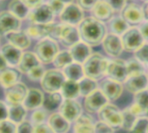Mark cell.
Segmentation results:
<instances>
[{
	"instance_id": "obj_14",
	"label": "cell",
	"mask_w": 148,
	"mask_h": 133,
	"mask_svg": "<svg viewBox=\"0 0 148 133\" xmlns=\"http://www.w3.org/2000/svg\"><path fill=\"white\" fill-rule=\"evenodd\" d=\"M108 100L100 90V88L95 90L88 95L85 97L84 106L88 113H98L106 104H108Z\"/></svg>"
},
{
	"instance_id": "obj_32",
	"label": "cell",
	"mask_w": 148,
	"mask_h": 133,
	"mask_svg": "<svg viewBox=\"0 0 148 133\" xmlns=\"http://www.w3.org/2000/svg\"><path fill=\"white\" fill-rule=\"evenodd\" d=\"M27 116V109L23 104L9 105V117L8 119L13 123L19 125L25 120Z\"/></svg>"
},
{
	"instance_id": "obj_40",
	"label": "cell",
	"mask_w": 148,
	"mask_h": 133,
	"mask_svg": "<svg viewBox=\"0 0 148 133\" xmlns=\"http://www.w3.org/2000/svg\"><path fill=\"white\" fill-rule=\"evenodd\" d=\"M31 123L36 125L42 124L48 119V112L44 109H36L31 114Z\"/></svg>"
},
{
	"instance_id": "obj_19",
	"label": "cell",
	"mask_w": 148,
	"mask_h": 133,
	"mask_svg": "<svg viewBox=\"0 0 148 133\" xmlns=\"http://www.w3.org/2000/svg\"><path fill=\"white\" fill-rule=\"evenodd\" d=\"M55 23H31L25 30L28 35L36 40L50 37Z\"/></svg>"
},
{
	"instance_id": "obj_3",
	"label": "cell",
	"mask_w": 148,
	"mask_h": 133,
	"mask_svg": "<svg viewBox=\"0 0 148 133\" xmlns=\"http://www.w3.org/2000/svg\"><path fill=\"white\" fill-rule=\"evenodd\" d=\"M59 51L58 43L56 40L50 37L39 40L35 46V54L41 63L43 64H49L53 62Z\"/></svg>"
},
{
	"instance_id": "obj_60",
	"label": "cell",
	"mask_w": 148,
	"mask_h": 133,
	"mask_svg": "<svg viewBox=\"0 0 148 133\" xmlns=\"http://www.w3.org/2000/svg\"><path fill=\"white\" fill-rule=\"evenodd\" d=\"M143 1H145V2H147L148 0H143Z\"/></svg>"
},
{
	"instance_id": "obj_61",
	"label": "cell",
	"mask_w": 148,
	"mask_h": 133,
	"mask_svg": "<svg viewBox=\"0 0 148 133\" xmlns=\"http://www.w3.org/2000/svg\"><path fill=\"white\" fill-rule=\"evenodd\" d=\"M147 91H148V85H147Z\"/></svg>"
},
{
	"instance_id": "obj_17",
	"label": "cell",
	"mask_w": 148,
	"mask_h": 133,
	"mask_svg": "<svg viewBox=\"0 0 148 133\" xmlns=\"http://www.w3.org/2000/svg\"><path fill=\"white\" fill-rule=\"evenodd\" d=\"M58 41L62 43V45L69 48L80 42L81 37L78 26L62 23Z\"/></svg>"
},
{
	"instance_id": "obj_46",
	"label": "cell",
	"mask_w": 148,
	"mask_h": 133,
	"mask_svg": "<svg viewBox=\"0 0 148 133\" xmlns=\"http://www.w3.org/2000/svg\"><path fill=\"white\" fill-rule=\"evenodd\" d=\"M114 130L105 122L99 121L95 124V133H114Z\"/></svg>"
},
{
	"instance_id": "obj_50",
	"label": "cell",
	"mask_w": 148,
	"mask_h": 133,
	"mask_svg": "<svg viewBox=\"0 0 148 133\" xmlns=\"http://www.w3.org/2000/svg\"><path fill=\"white\" fill-rule=\"evenodd\" d=\"M99 0H76V3L83 10H91Z\"/></svg>"
},
{
	"instance_id": "obj_2",
	"label": "cell",
	"mask_w": 148,
	"mask_h": 133,
	"mask_svg": "<svg viewBox=\"0 0 148 133\" xmlns=\"http://www.w3.org/2000/svg\"><path fill=\"white\" fill-rule=\"evenodd\" d=\"M109 60L100 53H92V55L82 64L85 76L98 80L102 79L106 74Z\"/></svg>"
},
{
	"instance_id": "obj_28",
	"label": "cell",
	"mask_w": 148,
	"mask_h": 133,
	"mask_svg": "<svg viewBox=\"0 0 148 133\" xmlns=\"http://www.w3.org/2000/svg\"><path fill=\"white\" fill-rule=\"evenodd\" d=\"M74 133H95L94 119L89 114H81L75 121Z\"/></svg>"
},
{
	"instance_id": "obj_6",
	"label": "cell",
	"mask_w": 148,
	"mask_h": 133,
	"mask_svg": "<svg viewBox=\"0 0 148 133\" xmlns=\"http://www.w3.org/2000/svg\"><path fill=\"white\" fill-rule=\"evenodd\" d=\"M121 37L124 50L130 53H134L146 42L137 26H131Z\"/></svg>"
},
{
	"instance_id": "obj_31",
	"label": "cell",
	"mask_w": 148,
	"mask_h": 133,
	"mask_svg": "<svg viewBox=\"0 0 148 133\" xmlns=\"http://www.w3.org/2000/svg\"><path fill=\"white\" fill-rule=\"evenodd\" d=\"M60 93H62L63 99L75 100L76 98L79 97V95H81L79 82L66 79L60 90Z\"/></svg>"
},
{
	"instance_id": "obj_30",
	"label": "cell",
	"mask_w": 148,
	"mask_h": 133,
	"mask_svg": "<svg viewBox=\"0 0 148 133\" xmlns=\"http://www.w3.org/2000/svg\"><path fill=\"white\" fill-rule=\"evenodd\" d=\"M62 73L67 80H71L75 81H80L84 76L83 66L81 63L73 61L62 69Z\"/></svg>"
},
{
	"instance_id": "obj_27",
	"label": "cell",
	"mask_w": 148,
	"mask_h": 133,
	"mask_svg": "<svg viewBox=\"0 0 148 133\" xmlns=\"http://www.w3.org/2000/svg\"><path fill=\"white\" fill-rule=\"evenodd\" d=\"M41 64V61L37 58L35 53L32 52H23L20 59V61L17 65V69L23 73L27 74L30 69Z\"/></svg>"
},
{
	"instance_id": "obj_24",
	"label": "cell",
	"mask_w": 148,
	"mask_h": 133,
	"mask_svg": "<svg viewBox=\"0 0 148 133\" xmlns=\"http://www.w3.org/2000/svg\"><path fill=\"white\" fill-rule=\"evenodd\" d=\"M21 72L13 67H7L0 71V86L4 89L19 82Z\"/></svg>"
},
{
	"instance_id": "obj_4",
	"label": "cell",
	"mask_w": 148,
	"mask_h": 133,
	"mask_svg": "<svg viewBox=\"0 0 148 133\" xmlns=\"http://www.w3.org/2000/svg\"><path fill=\"white\" fill-rule=\"evenodd\" d=\"M65 75L60 69H49L45 71L43 77L41 80V86L42 89L49 93L60 92L64 81Z\"/></svg>"
},
{
	"instance_id": "obj_53",
	"label": "cell",
	"mask_w": 148,
	"mask_h": 133,
	"mask_svg": "<svg viewBox=\"0 0 148 133\" xmlns=\"http://www.w3.org/2000/svg\"><path fill=\"white\" fill-rule=\"evenodd\" d=\"M138 28L146 42H148V20H144L141 23L138 25Z\"/></svg>"
},
{
	"instance_id": "obj_57",
	"label": "cell",
	"mask_w": 148,
	"mask_h": 133,
	"mask_svg": "<svg viewBox=\"0 0 148 133\" xmlns=\"http://www.w3.org/2000/svg\"><path fill=\"white\" fill-rule=\"evenodd\" d=\"M60 1H62V3H64L65 4H69V3H73L74 2V0H60Z\"/></svg>"
},
{
	"instance_id": "obj_45",
	"label": "cell",
	"mask_w": 148,
	"mask_h": 133,
	"mask_svg": "<svg viewBox=\"0 0 148 133\" xmlns=\"http://www.w3.org/2000/svg\"><path fill=\"white\" fill-rule=\"evenodd\" d=\"M48 4L50 6L55 16H59L66 6V4L60 0H49L48 2Z\"/></svg>"
},
{
	"instance_id": "obj_59",
	"label": "cell",
	"mask_w": 148,
	"mask_h": 133,
	"mask_svg": "<svg viewBox=\"0 0 148 133\" xmlns=\"http://www.w3.org/2000/svg\"><path fill=\"white\" fill-rule=\"evenodd\" d=\"M147 133H148V125H147Z\"/></svg>"
},
{
	"instance_id": "obj_56",
	"label": "cell",
	"mask_w": 148,
	"mask_h": 133,
	"mask_svg": "<svg viewBox=\"0 0 148 133\" xmlns=\"http://www.w3.org/2000/svg\"><path fill=\"white\" fill-rule=\"evenodd\" d=\"M142 8H143V11H144L145 20H148V1L147 2H145V3L142 6Z\"/></svg>"
},
{
	"instance_id": "obj_15",
	"label": "cell",
	"mask_w": 148,
	"mask_h": 133,
	"mask_svg": "<svg viewBox=\"0 0 148 133\" xmlns=\"http://www.w3.org/2000/svg\"><path fill=\"white\" fill-rule=\"evenodd\" d=\"M81 104L72 99H64L59 106V113L69 122H75L82 114Z\"/></svg>"
},
{
	"instance_id": "obj_7",
	"label": "cell",
	"mask_w": 148,
	"mask_h": 133,
	"mask_svg": "<svg viewBox=\"0 0 148 133\" xmlns=\"http://www.w3.org/2000/svg\"><path fill=\"white\" fill-rule=\"evenodd\" d=\"M59 17L62 23L78 26L85 17L84 10L77 3H70L66 4Z\"/></svg>"
},
{
	"instance_id": "obj_36",
	"label": "cell",
	"mask_w": 148,
	"mask_h": 133,
	"mask_svg": "<svg viewBox=\"0 0 148 133\" xmlns=\"http://www.w3.org/2000/svg\"><path fill=\"white\" fill-rule=\"evenodd\" d=\"M126 64L128 76L146 72V66L141 61H140L135 56L131 57L127 61H126Z\"/></svg>"
},
{
	"instance_id": "obj_48",
	"label": "cell",
	"mask_w": 148,
	"mask_h": 133,
	"mask_svg": "<svg viewBox=\"0 0 148 133\" xmlns=\"http://www.w3.org/2000/svg\"><path fill=\"white\" fill-rule=\"evenodd\" d=\"M129 109L137 118H143V117L147 118L148 117V112L144 110L143 108H141L139 105H137L134 102L129 106Z\"/></svg>"
},
{
	"instance_id": "obj_52",
	"label": "cell",
	"mask_w": 148,
	"mask_h": 133,
	"mask_svg": "<svg viewBox=\"0 0 148 133\" xmlns=\"http://www.w3.org/2000/svg\"><path fill=\"white\" fill-rule=\"evenodd\" d=\"M9 117V106L3 101L0 100V121L8 119Z\"/></svg>"
},
{
	"instance_id": "obj_10",
	"label": "cell",
	"mask_w": 148,
	"mask_h": 133,
	"mask_svg": "<svg viewBox=\"0 0 148 133\" xmlns=\"http://www.w3.org/2000/svg\"><path fill=\"white\" fill-rule=\"evenodd\" d=\"M101 45L104 52L112 58H118L124 51L121 37L110 32H108Z\"/></svg>"
},
{
	"instance_id": "obj_54",
	"label": "cell",
	"mask_w": 148,
	"mask_h": 133,
	"mask_svg": "<svg viewBox=\"0 0 148 133\" xmlns=\"http://www.w3.org/2000/svg\"><path fill=\"white\" fill-rule=\"evenodd\" d=\"M29 9H33L42 3L43 0H22Z\"/></svg>"
},
{
	"instance_id": "obj_26",
	"label": "cell",
	"mask_w": 148,
	"mask_h": 133,
	"mask_svg": "<svg viewBox=\"0 0 148 133\" xmlns=\"http://www.w3.org/2000/svg\"><path fill=\"white\" fill-rule=\"evenodd\" d=\"M48 125L55 133H67L69 130L70 124L60 113H52L48 119Z\"/></svg>"
},
{
	"instance_id": "obj_49",
	"label": "cell",
	"mask_w": 148,
	"mask_h": 133,
	"mask_svg": "<svg viewBox=\"0 0 148 133\" xmlns=\"http://www.w3.org/2000/svg\"><path fill=\"white\" fill-rule=\"evenodd\" d=\"M106 1L115 12H121L127 4V0H104Z\"/></svg>"
},
{
	"instance_id": "obj_11",
	"label": "cell",
	"mask_w": 148,
	"mask_h": 133,
	"mask_svg": "<svg viewBox=\"0 0 148 133\" xmlns=\"http://www.w3.org/2000/svg\"><path fill=\"white\" fill-rule=\"evenodd\" d=\"M55 14L48 3H42L29 11L28 19L32 23H52Z\"/></svg>"
},
{
	"instance_id": "obj_47",
	"label": "cell",
	"mask_w": 148,
	"mask_h": 133,
	"mask_svg": "<svg viewBox=\"0 0 148 133\" xmlns=\"http://www.w3.org/2000/svg\"><path fill=\"white\" fill-rule=\"evenodd\" d=\"M34 125L31 122L24 120L17 125L16 133H33Z\"/></svg>"
},
{
	"instance_id": "obj_51",
	"label": "cell",
	"mask_w": 148,
	"mask_h": 133,
	"mask_svg": "<svg viewBox=\"0 0 148 133\" xmlns=\"http://www.w3.org/2000/svg\"><path fill=\"white\" fill-rule=\"evenodd\" d=\"M33 133H55V132L51 129L49 125L44 123L34 125Z\"/></svg>"
},
{
	"instance_id": "obj_58",
	"label": "cell",
	"mask_w": 148,
	"mask_h": 133,
	"mask_svg": "<svg viewBox=\"0 0 148 133\" xmlns=\"http://www.w3.org/2000/svg\"><path fill=\"white\" fill-rule=\"evenodd\" d=\"M146 73L147 74V75H148V65L146 67Z\"/></svg>"
},
{
	"instance_id": "obj_16",
	"label": "cell",
	"mask_w": 148,
	"mask_h": 133,
	"mask_svg": "<svg viewBox=\"0 0 148 133\" xmlns=\"http://www.w3.org/2000/svg\"><path fill=\"white\" fill-rule=\"evenodd\" d=\"M21 26V19L9 10H4L0 13V35H5L10 32L20 30Z\"/></svg>"
},
{
	"instance_id": "obj_33",
	"label": "cell",
	"mask_w": 148,
	"mask_h": 133,
	"mask_svg": "<svg viewBox=\"0 0 148 133\" xmlns=\"http://www.w3.org/2000/svg\"><path fill=\"white\" fill-rule=\"evenodd\" d=\"M8 10L19 19H25L29 13V8L22 0H12L10 2Z\"/></svg>"
},
{
	"instance_id": "obj_21",
	"label": "cell",
	"mask_w": 148,
	"mask_h": 133,
	"mask_svg": "<svg viewBox=\"0 0 148 133\" xmlns=\"http://www.w3.org/2000/svg\"><path fill=\"white\" fill-rule=\"evenodd\" d=\"M69 50L73 57L74 61L81 64H83L84 61L92 55V47L82 41H80L73 45Z\"/></svg>"
},
{
	"instance_id": "obj_42",
	"label": "cell",
	"mask_w": 148,
	"mask_h": 133,
	"mask_svg": "<svg viewBox=\"0 0 148 133\" xmlns=\"http://www.w3.org/2000/svg\"><path fill=\"white\" fill-rule=\"evenodd\" d=\"M44 73H45V69L40 64L36 67L33 68L32 69H30L26 74L31 81H38V80H42V78L44 75Z\"/></svg>"
},
{
	"instance_id": "obj_1",
	"label": "cell",
	"mask_w": 148,
	"mask_h": 133,
	"mask_svg": "<svg viewBox=\"0 0 148 133\" xmlns=\"http://www.w3.org/2000/svg\"><path fill=\"white\" fill-rule=\"evenodd\" d=\"M81 41L86 42L90 47H96L101 44L104 37L108 34V28L105 23L95 17L87 16L78 25Z\"/></svg>"
},
{
	"instance_id": "obj_12",
	"label": "cell",
	"mask_w": 148,
	"mask_h": 133,
	"mask_svg": "<svg viewBox=\"0 0 148 133\" xmlns=\"http://www.w3.org/2000/svg\"><path fill=\"white\" fill-rule=\"evenodd\" d=\"M28 88L25 84L22 82H17L4 90V97L9 105H17L23 104V100H25Z\"/></svg>"
},
{
	"instance_id": "obj_20",
	"label": "cell",
	"mask_w": 148,
	"mask_h": 133,
	"mask_svg": "<svg viewBox=\"0 0 148 133\" xmlns=\"http://www.w3.org/2000/svg\"><path fill=\"white\" fill-rule=\"evenodd\" d=\"M90 11L94 17L103 23H108L115 13L114 9L104 0H99Z\"/></svg>"
},
{
	"instance_id": "obj_5",
	"label": "cell",
	"mask_w": 148,
	"mask_h": 133,
	"mask_svg": "<svg viewBox=\"0 0 148 133\" xmlns=\"http://www.w3.org/2000/svg\"><path fill=\"white\" fill-rule=\"evenodd\" d=\"M98 117L100 121L105 122L114 131L121 128L122 113L121 110L113 104H106L98 112Z\"/></svg>"
},
{
	"instance_id": "obj_29",
	"label": "cell",
	"mask_w": 148,
	"mask_h": 133,
	"mask_svg": "<svg viewBox=\"0 0 148 133\" xmlns=\"http://www.w3.org/2000/svg\"><path fill=\"white\" fill-rule=\"evenodd\" d=\"M131 26L129 25V23L121 15L114 16L108 22L107 25V28L109 29L110 33L115 34L120 36H121Z\"/></svg>"
},
{
	"instance_id": "obj_39",
	"label": "cell",
	"mask_w": 148,
	"mask_h": 133,
	"mask_svg": "<svg viewBox=\"0 0 148 133\" xmlns=\"http://www.w3.org/2000/svg\"><path fill=\"white\" fill-rule=\"evenodd\" d=\"M148 125V118H138L133 127L128 131V133H147Z\"/></svg>"
},
{
	"instance_id": "obj_41",
	"label": "cell",
	"mask_w": 148,
	"mask_h": 133,
	"mask_svg": "<svg viewBox=\"0 0 148 133\" xmlns=\"http://www.w3.org/2000/svg\"><path fill=\"white\" fill-rule=\"evenodd\" d=\"M134 103L148 112V91L147 89L134 94Z\"/></svg>"
},
{
	"instance_id": "obj_13",
	"label": "cell",
	"mask_w": 148,
	"mask_h": 133,
	"mask_svg": "<svg viewBox=\"0 0 148 133\" xmlns=\"http://www.w3.org/2000/svg\"><path fill=\"white\" fill-rule=\"evenodd\" d=\"M99 88L107 97L108 101H114L118 100L123 92L122 83L108 77L101 81Z\"/></svg>"
},
{
	"instance_id": "obj_35",
	"label": "cell",
	"mask_w": 148,
	"mask_h": 133,
	"mask_svg": "<svg viewBox=\"0 0 148 133\" xmlns=\"http://www.w3.org/2000/svg\"><path fill=\"white\" fill-rule=\"evenodd\" d=\"M79 82V87H80V93L82 96L86 97L95 90L98 89L99 85L97 83V80L91 79L89 77L84 76Z\"/></svg>"
},
{
	"instance_id": "obj_9",
	"label": "cell",
	"mask_w": 148,
	"mask_h": 133,
	"mask_svg": "<svg viewBox=\"0 0 148 133\" xmlns=\"http://www.w3.org/2000/svg\"><path fill=\"white\" fill-rule=\"evenodd\" d=\"M120 13L130 26H137L145 20L143 8L136 3H127Z\"/></svg>"
},
{
	"instance_id": "obj_18",
	"label": "cell",
	"mask_w": 148,
	"mask_h": 133,
	"mask_svg": "<svg viewBox=\"0 0 148 133\" xmlns=\"http://www.w3.org/2000/svg\"><path fill=\"white\" fill-rule=\"evenodd\" d=\"M147 85L148 75L146 72L130 75L124 82V87L127 91L133 94L147 89Z\"/></svg>"
},
{
	"instance_id": "obj_22",
	"label": "cell",
	"mask_w": 148,
	"mask_h": 133,
	"mask_svg": "<svg viewBox=\"0 0 148 133\" xmlns=\"http://www.w3.org/2000/svg\"><path fill=\"white\" fill-rule=\"evenodd\" d=\"M44 103L43 93L37 88H30L28 90L27 96L23 105L27 110H36L40 108Z\"/></svg>"
},
{
	"instance_id": "obj_55",
	"label": "cell",
	"mask_w": 148,
	"mask_h": 133,
	"mask_svg": "<svg viewBox=\"0 0 148 133\" xmlns=\"http://www.w3.org/2000/svg\"><path fill=\"white\" fill-rule=\"evenodd\" d=\"M9 65H8V62H7V61L5 60V58L3 57V55L1 54V52H0V71L1 70H3V69H4L5 68H7Z\"/></svg>"
},
{
	"instance_id": "obj_43",
	"label": "cell",
	"mask_w": 148,
	"mask_h": 133,
	"mask_svg": "<svg viewBox=\"0 0 148 133\" xmlns=\"http://www.w3.org/2000/svg\"><path fill=\"white\" fill-rule=\"evenodd\" d=\"M134 56L146 67L148 65V42H145L138 50L134 52Z\"/></svg>"
},
{
	"instance_id": "obj_62",
	"label": "cell",
	"mask_w": 148,
	"mask_h": 133,
	"mask_svg": "<svg viewBox=\"0 0 148 133\" xmlns=\"http://www.w3.org/2000/svg\"><path fill=\"white\" fill-rule=\"evenodd\" d=\"M0 1H1V0H0Z\"/></svg>"
},
{
	"instance_id": "obj_38",
	"label": "cell",
	"mask_w": 148,
	"mask_h": 133,
	"mask_svg": "<svg viewBox=\"0 0 148 133\" xmlns=\"http://www.w3.org/2000/svg\"><path fill=\"white\" fill-rule=\"evenodd\" d=\"M63 101V97L60 92L51 93H49L47 102H46V107L49 110H54L57 107H59Z\"/></svg>"
},
{
	"instance_id": "obj_25",
	"label": "cell",
	"mask_w": 148,
	"mask_h": 133,
	"mask_svg": "<svg viewBox=\"0 0 148 133\" xmlns=\"http://www.w3.org/2000/svg\"><path fill=\"white\" fill-rule=\"evenodd\" d=\"M6 39L8 40L9 43L13 44L14 46L19 48L20 49H26L30 46L31 38L28 35L25 31H13L10 32L5 35Z\"/></svg>"
},
{
	"instance_id": "obj_37",
	"label": "cell",
	"mask_w": 148,
	"mask_h": 133,
	"mask_svg": "<svg viewBox=\"0 0 148 133\" xmlns=\"http://www.w3.org/2000/svg\"><path fill=\"white\" fill-rule=\"evenodd\" d=\"M122 124L121 128L125 131H129L137 120V117L131 112L129 107L125 108L122 112Z\"/></svg>"
},
{
	"instance_id": "obj_8",
	"label": "cell",
	"mask_w": 148,
	"mask_h": 133,
	"mask_svg": "<svg viewBox=\"0 0 148 133\" xmlns=\"http://www.w3.org/2000/svg\"><path fill=\"white\" fill-rule=\"evenodd\" d=\"M106 75L108 78L124 83L128 77L126 61L120 59L119 57L109 60Z\"/></svg>"
},
{
	"instance_id": "obj_34",
	"label": "cell",
	"mask_w": 148,
	"mask_h": 133,
	"mask_svg": "<svg viewBox=\"0 0 148 133\" xmlns=\"http://www.w3.org/2000/svg\"><path fill=\"white\" fill-rule=\"evenodd\" d=\"M73 61L74 60L69 50H62V51H59L57 55H56L53 61V64L56 68L61 70V69H63L68 65H69L70 63H72Z\"/></svg>"
},
{
	"instance_id": "obj_23",
	"label": "cell",
	"mask_w": 148,
	"mask_h": 133,
	"mask_svg": "<svg viewBox=\"0 0 148 133\" xmlns=\"http://www.w3.org/2000/svg\"><path fill=\"white\" fill-rule=\"evenodd\" d=\"M1 54L3 55L10 67H17L20 59L23 55L22 49L14 46L11 43H6L1 48Z\"/></svg>"
},
{
	"instance_id": "obj_44",
	"label": "cell",
	"mask_w": 148,
	"mask_h": 133,
	"mask_svg": "<svg viewBox=\"0 0 148 133\" xmlns=\"http://www.w3.org/2000/svg\"><path fill=\"white\" fill-rule=\"evenodd\" d=\"M17 125L10 119L0 121V133H16Z\"/></svg>"
}]
</instances>
